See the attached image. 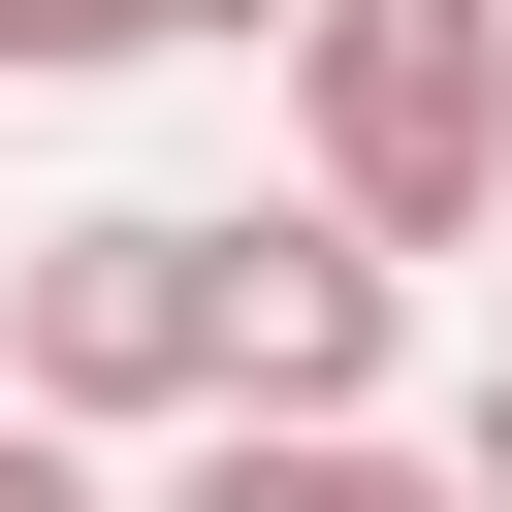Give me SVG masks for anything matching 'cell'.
I'll return each instance as SVG.
<instances>
[{
  "label": "cell",
  "mask_w": 512,
  "mask_h": 512,
  "mask_svg": "<svg viewBox=\"0 0 512 512\" xmlns=\"http://www.w3.org/2000/svg\"><path fill=\"white\" fill-rule=\"evenodd\" d=\"M288 192L384 256H512V0H320L288 32Z\"/></svg>",
  "instance_id": "1"
},
{
  "label": "cell",
  "mask_w": 512,
  "mask_h": 512,
  "mask_svg": "<svg viewBox=\"0 0 512 512\" xmlns=\"http://www.w3.org/2000/svg\"><path fill=\"white\" fill-rule=\"evenodd\" d=\"M0 416H64V448L160 416V448H192V416H224V224H192V192L32 224V256H0Z\"/></svg>",
  "instance_id": "2"
},
{
  "label": "cell",
  "mask_w": 512,
  "mask_h": 512,
  "mask_svg": "<svg viewBox=\"0 0 512 512\" xmlns=\"http://www.w3.org/2000/svg\"><path fill=\"white\" fill-rule=\"evenodd\" d=\"M384 352H416V256L384 224H224V416H384Z\"/></svg>",
  "instance_id": "3"
},
{
  "label": "cell",
  "mask_w": 512,
  "mask_h": 512,
  "mask_svg": "<svg viewBox=\"0 0 512 512\" xmlns=\"http://www.w3.org/2000/svg\"><path fill=\"white\" fill-rule=\"evenodd\" d=\"M160 512H480L448 448H384V416H192V480Z\"/></svg>",
  "instance_id": "4"
},
{
  "label": "cell",
  "mask_w": 512,
  "mask_h": 512,
  "mask_svg": "<svg viewBox=\"0 0 512 512\" xmlns=\"http://www.w3.org/2000/svg\"><path fill=\"white\" fill-rule=\"evenodd\" d=\"M96 64H160V0H0V96H96Z\"/></svg>",
  "instance_id": "5"
},
{
  "label": "cell",
  "mask_w": 512,
  "mask_h": 512,
  "mask_svg": "<svg viewBox=\"0 0 512 512\" xmlns=\"http://www.w3.org/2000/svg\"><path fill=\"white\" fill-rule=\"evenodd\" d=\"M0 512H96V448H64V416H0Z\"/></svg>",
  "instance_id": "6"
},
{
  "label": "cell",
  "mask_w": 512,
  "mask_h": 512,
  "mask_svg": "<svg viewBox=\"0 0 512 512\" xmlns=\"http://www.w3.org/2000/svg\"><path fill=\"white\" fill-rule=\"evenodd\" d=\"M448 480H480V512H512V352H480V416H448Z\"/></svg>",
  "instance_id": "7"
},
{
  "label": "cell",
  "mask_w": 512,
  "mask_h": 512,
  "mask_svg": "<svg viewBox=\"0 0 512 512\" xmlns=\"http://www.w3.org/2000/svg\"><path fill=\"white\" fill-rule=\"evenodd\" d=\"M160 32H224V64H288V32H320V0H160Z\"/></svg>",
  "instance_id": "8"
}]
</instances>
